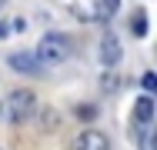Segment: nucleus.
<instances>
[{
    "label": "nucleus",
    "mask_w": 157,
    "mask_h": 150,
    "mask_svg": "<svg viewBox=\"0 0 157 150\" xmlns=\"http://www.w3.org/2000/svg\"><path fill=\"white\" fill-rule=\"evenodd\" d=\"M0 37H7V30H3V24H0Z\"/></svg>",
    "instance_id": "14"
},
{
    "label": "nucleus",
    "mask_w": 157,
    "mask_h": 150,
    "mask_svg": "<svg viewBox=\"0 0 157 150\" xmlns=\"http://www.w3.org/2000/svg\"><path fill=\"white\" fill-rule=\"evenodd\" d=\"M100 87H104V90H117V73H104Z\"/></svg>",
    "instance_id": "13"
},
{
    "label": "nucleus",
    "mask_w": 157,
    "mask_h": 150,
    "mask_svg": "<svg viewBox=\"0 0 157 150\" xmlns=\"http://www.w3.org/2000/svg\"><path fill=\"white\" fill-rule=\"evenodd\" d=\"M140 84H144L147 93H157V73H154V70H147V73L140 77Z\"/></svg>",
    "instance_id": "11"
},
{
    "label": "nucleus",
    "mask_w": 157,
    "mask_h": 150,
    "mask_svg": "<svg viewBox=\"0 0 157 150\" xmlns=\"http://www.w3.org/2000/svg\"><path fill=\"white\" fill-rule=\"evenodd\" d=\"M144 120H154V100L151 97L134 100V123H144Z\"/></svg>",
    "instance_id": "7"
},
{
    "label": "nucleus",
    "mask_w": 157,
    "mask_h": 150,
    "mask_svg": "<svg viewBox=\"0 0 157 150\" xmlns=\"http://www.w3.org/2000/svg\"><path fill=\"white\" fill-rule=\"evenodd\" d=\"M7 117L10 123H27L30 117H37V93L27 87H17L7 97Z\"/></svg>",
    "instance_id": "1"
},
{
    "label": "nucleus",
    "mask_w": 157,
    "mask_h": 150,
    "mask_svg": "<svg viewBox=\"0 0 157 150\" xmlns=\"http://www.w3.org/2000/svg\"><path fill=\"white\" fill-rule=\"evenodd\" d=\"M94 117H97V107H94V103L77 107V120H94Z\"/></svg>",
    "instance_id": "12"
},
{
    "label": "nucleus",
    "mask_w": 157,
    "mask_h": 150,
    "mask_svg": "<svg viewBox=\"0 0 157 150\" xmlns=\"http://www.w3.org/2000/svg\"><path fill=\"white\" fill-rule=\"evenodd\" d=\"M100 60H104V67H114L117 60H121V40H117V33H104L100 37Z\"/></svg>",
    "instance_id": "5"
},
{
    "label": "nucleus",
    "mask_w": 157,
    "mask_h": 150,
    "mask_svg": "<svg viewBox=\"0 0 157 150\" xmlns=\"http://www.w3.org/2000/svg\"><path fill=\"white\" fill-rule=\"evenodd\" d=\"M37 57H40V63H63L70 57V40L60 33H47L37 43Z\"/></svg>",
    "instance_id": "2"
},
{
    "label": "nucleus",
    "mask_w": 157,
    "mask_h": 150,
    "mask_svg": "<svg viewBox=\"0 0 157 150\" xmlns=\"http://www.w3.org/2000/svg\"><path fill=\"white\" fill-rule=\"evenodd\" d=\"M7 63H10L17 73H24V77H40V73H44L40 57H30V54H10V57H7Z\"/></svg>",
    "instance_id": "3"
},
{
    "label": "nucleus",
    "mask_w": 157,
    "mask_h": 150,
    "mask_svg": "<svg viewBox=\"0 0 157 150\" xmlns=\"http://www.w3.org/2000/svg\"><path fill=\"white\" fill-rule=\"evenodd\" d=\"M130 33L134 37H147V10H137L130 17Z\"/></svg>",
    "instance_id": "9"
},
{
    "label": "nucleus",
    "mask_w": 157,
    "mask_h": 150,
    "mask_svg": "<svg viewBox=\"0 0 157 150\" xmlns=\"http://www.w3.org/2000/svg\"><path fill=\"white\" fill-rule=\"evenodd\" d=\"M37 114H40V117H44V130H54V127H57V123H60V117H57V114H54V110H50V107H44V110H37Z\"/></svg>",
    "instance_id": "10"
},
{
    "label": "nucleus",
    "mask_w": 157,
    "mask_h": 150,
    "mask_svg": "<svg viewBox=\"0 0 157 150\" xmlns=\"http://www.w3.org/2000/svg\"><path fill=\"white\" fill-rule=\"evenodd\" d=\"M117 7H121V0H97L94 17H97V20H110V17L117 13Z\"/></svg>",
    "instance_id": "8"
},
{
    "label": "nucleus",
    "mask_w": 157,
    "mask_h": 150,
    "mask_svg": "<svg viewBox=\"0 0 157 150\" xmlns=\"http://www.w3.org/2000/svg\"><path fill=\"white\" fill-rule=\"evenodd\" d=\"M74 150H110V140H107V133H100V130H80L77 133V140H74Z\"/></svg>",
    "instance_id": "4"
},
{
    "label": "nucleus",
    "mask_w": 157,
    "mask_h": 150,
    "mask_svg": "<svg viewBox=\"0 0 157 150\" xmlns=\"http://www.w3.org/2000/svg\"><path fill=\"white\" fill-rule=\"evenodd\" d=\"M134 133H137V144H140V150H157V127H154V120L137 123V127H134Z\"/></svg>",
    "instance_id": "6"
}]
</instances>
